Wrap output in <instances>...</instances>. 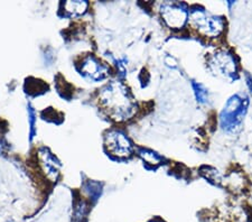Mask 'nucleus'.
I'll return each instance as SVG.
<instances>
[{
  "label": "nucleus",
  "instance_id": "nucleus-6",
  "mask_svg": "<svg viewBox=\"0 0 252 222\" xmlns=\"http://www.w3.org/2000/svg\"><path fill=\"white\" fill-rule=\"evenodd\" d=\"M105 146L112 155L118 157H127L132 152V144L124 132L112 130L105 136Z\"/></svg>",
  "mask_w": 252,
  "mask_h": 222
},
{
  "label": "nucleus",
  "instance_id": "nucleus-8",
  "mask_svg": "<svg viewBox=\"0 0 252 222\" xmlns=\"http://www.w3.org/2000/svg\"><path fill=\"white\" fill-rule=\"evenodd\" d=\"M192 87H193V90H194L195 98H196V101L198 103L205 104V103L209 102V99H210L209 90H207V89L204 86H203L202 83L195 82V81H193Z\"/></svg>",
  "mask_w": 252,
  "mask_h": 222
},
{
  "label": "nucleus",
  "instance_id": "nucleus-13",
  "mask_svg": "<svg viewBox=\"0 0 252 222\" xmlns=\"http://www.w3.org/2000/svg\"><path fill=\"white\" fill-rule=\"evenodd\" d=\"M149 222H162V221H160V220H152V221H149Z\"/></svg>",
  "mask_w": 252,
  "mask_h": 222
},
{
  "label": "nucleus",
  "instance_id": "nucleus-4",
  "mask_svg": "<svg viewBox=\"0 0 252 222\" xmlns=\"http://www.w3.org/2000/svg\"><path fill=\"white\" fill-rule=\"evenodd\" d=\"M211 72L219 78L233 81L238 78L239 64L235 54L229 50L222 48L214 52L207 60Z\"/></svg>",
  "mask_w": 252,
  "mask_h": 222
},
{
  "label": "nucleus",
  "instance_id": "nucleus-2",
  "mask_svg": "<svg viewBox=\"0 0 252 222\" xmlns=\"http://www.w3.org/2000/svg\"><path fill=\"white\" fill-rule=\"evenodd\" d=\"M189 24L194 31L207 38L219 37L225 30L224 18L207 13L198 7L189 11Z\"/></svg>",
  "mask_w": 252,
  "mask_h": 222
},
{
  "label": "nucleus",
  "instance_id": "nucleus-12",
  "mask_svg": "<svg viewBox=\"0 0 252 222\" xmlns=\"http://www.w3.org/2000/svg\"><path fill=\"white\" fill-rule=\"evenodd\" d=\"M246 82H247V87L249 88V90L252 94V75H250L249 73H246Z\"/></svg>",
  "mask_w": 252,
  "mask_h": 222
},
{
  "label": "nucleus",
  "instance_id": "nucleus-10",
  "mask_svg": "<svg viewBox=\"0 0 252 222\" xmlns=\"http://www.w3.org/2000/svg\"><path fill=\"white\" fill-rule=\"evenodd\" d=\"M138 154L144 159L147 164H152V165H158L160 164L161 161V156H159L157 153L150 151V149H145V148H140L138 151Z\"/></svg>",
  "mask_w": 252,
  "mask_h": 222
},
{
  "label": "nucleus",
  "instance_id": "nucleus-3",
  "mask_svg": "<svg viewBox=\"0 0 252 222\" xmlns=\"http://www.w3.org/2000/svg\"><path fill=\"white\" fill-rule=\"evenodd\" d=\"M101 102L117 117V119H127L132 114V101L130 100L127 90L119 83H111L107 87V90H103Z\"/></svg>",
  "mask_w": 252,
  "mask_h": 222
},
{
  "label": "nucleus",
  "instance_id": "nucleus-7",
  "mask_svg": "<svg viewBox=\"0 0 252 222\" xmlns=\"http://www.w3.org/2000/svg\"><path fill=\"white\" fill-rule=\"evenodd\" d=\"M82 71L85 74L94 80H101L107 75V71H105L104 66L101 65V64L97 62L94 58H92V56H89V58L84 61Z\"/></svg>",
  "mask_w": 252,
  "mask_h": 222
},
{
  "label": "nucleus",
  "instance_id": "nucleus-9",
  "mask_svg": "<svg viewBox=\"0 0 252 222\" xmlns=\"http://www.w3.org/2000/svg\"><path fill=\"white\" fill-rule=\"evenodd\" d=\"M88 7V2L85 1H66L64 3V9L66 13L72 15L83 14Z\"/></svg>",
  "mask_w": 252,
  "mask_h": 222
},
{
  "label": "nucleus",
  "instance_id": "nucleus-5",
  "mask_svg": "<svg viewBox=\"0 0 252 222\" xmlns=\"http://www.w3.org/2000/svg\"><path fill=\"white\" fill-rule=\"evenodd\" d=\"M189 14L185 5L178 2H165L160 7V15L166 25L173 30H181L189 20Z\"/></svg>",
  "mask_w": 252,
  "mask_h": 222
},
{
  "label": "nucleus",
  "instance_id": "nucleus-1",
  "mask_svg": "<svg viewBox=\"0 0 252 222\" xmlns=\"http://www.w3.org/2000/svg\"><path fill=\"white\" fill-rule=\"evenodd\" d=\"M249 100L247 96L234 95L226 101L220 114V127L227 134L237 132L247 115Z\"/></svg>",
  "mask_w": 252,
  "mask_h": 222
},
{
  "label": "nucleus",
  "instance_id": "nucleus-11",
  "mask_svg": "<svg viewBox=\"0 0 252 222\" xmlns=\"http://www.w3.org/2000/svg\"><path fill=\"white\" fill-rule=\"evenodd\" d=\"M30 117H31V140L32 139L35 134V111L30 107Z\"/></svg>",
  "mask_w": 252,
  "mask_h": 222
}]
</instances>
